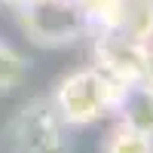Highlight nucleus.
<instances>
[{"mask_svg": "<svg viewBox=\"0 0 153 153\" xmlns=\"http://www.w3.org/2000/svg\"><path fill=\"white\" fill-rule=\"evenodd\" d=\"M123 89L126 86L113 83L110 76H104L98 68L89 65V68L68 71L52 86L49 101H52V107L58 110V117L65 120L68 129H89V126L113 117Z\"/></svg>", "mask_w": 153, "mask_h": 153, "instance_id": "obj_1", "label": "nucleus"}, {"mask_svg": "<svg viewBox=\"0 0 153 153\" xmlns=\"http://www.w3.org/2000/svg\"><path fill=\"white\" fill-rule=\"evenodd\" d=\"M68 132L49 95L22 101L6 120V141L16 153H71Z\"/></svg>", "mask_w": 153, "mask_h": 153, "instance_id": "obj_2", "label": "nucleus"}, {"mask_svg": "<svg viewBox=\"0 0 153 153\" xmlns=\"http://www.w3.org/2000/svg\"><path fill=\"white\" fill-rule=\"evenodd\" d=\"M19 28L34 46L43 49H61L74 46L83 37H92L86 22V12L76 0H37L16 9Z\"/></svg>", "mask_w": 153, "mask_h": 153, "instance_id": "obj_3", "label": "nucleus"}, {"mask_svg": "<svg viewBox=\"0 0 153 153\" xmlns=\"http://www.w3.org/2000/svg\"><path fill=\"white\" fill-rule=\"evenodd\" d=\"M147 43L129 40L123 34H92V68L120 86H138L144 80Z\"/></svg>", "mask_w": 153, "mask_h": 153, "instance_id": "obj_4", "label": "nucleus"}, {"mask_svg": "<svg viewBox=\"0 0 153 153\" xmlns=\"http://www.w3.org/2000/svg\"><path fill=\"white\" fill-rule=\"evenodd\" d=\"M113 120L138 135L153 138V89L144 83L126 86L120 95V104L113 110Z\"/></svg>", "mask_w": 153, "mask_h": 153, "instance_id": "obj_5", "label": "nucleus"}, {"mask_svg": "<svg viewBox=\"0 0 153 153\" xmlns=\"http://www.w3.org/2000/svg\"><path fill=\"white\" fill-rule=\"evenodd\" d=\"M110 34H123L129 40L150 46L153 43V0H123L117 31Z\"/></svg>", "mask_w": 153, "mask_h": 153, "instance_id": "obj_6", "label": "nucleus"}, {"mask_svg": "<svg viewBox=\"0 0 153 153\" xmlns=\"http://www.w3.org/2000/svg\"><path fill=\"white\" fill-rule=\"evenodd\" d=\"M101 153H153V138L147 135H138L132 129H126V126L113 123L107 135L101 138Z\"/></svg>", "mask_w": 153, "mask_h": 153, "instance_id": "obj_7", "label": "nucleus"}, {"mask_svg": "<svg viewBox=\"0 0 153 153\" xmlns=\"http://www.w3.org/2000/svg\"><path fill=\"white\" fill-rule=\"evenodd\" d=\"M28 76V58H25L9 40L0 37V95L19 89Z\"/></svg>", "mask_w": 153, "mask_h": 153, "instance_id": "obj_8", "label": "nucleus"}, {"mask_svg": "<svg viewBox=\"0 0 153 153\" xmlns=\"http://www.w3.org/2000/svg\"><path fill=\"white\" fill-rule=\"evenodd\" d=\"M141 83L153 89V43L147 46V61H144V80H141Z\"/></svg>", "mask_w": 153, "mask_h": 153, "instance_id": "obj_9", "label": "nucleus"}, {"mask_svg": "<svg viewBox=\"0 0 153 153\" xmlns=\"http://www.w3.org/2000/svg\"><path fill=\"white\" fill-rule=\"evenodd\" d=\"M6 6H12V9H19V6H25V3H37V0H3Z\"/></svg>", "mask_w": 153, "mask_h": 153, "instance_id": "obj_10", "label": "nucleus"}, {"mask_svg": "<svg viewBox=\"0 0 153 153\" xmlns=\"http://www.w3.org/2000/svg\"><path fill=\"white\" fill-rule=\"evenodd\" d=\"M76 3H80V9H86L89 3H95V0H76Z\"/></svg>", "mask_w": 153, "mask_h": 153, "instance_id": "obj_11", "label": "nucleus"}]
</instances>
